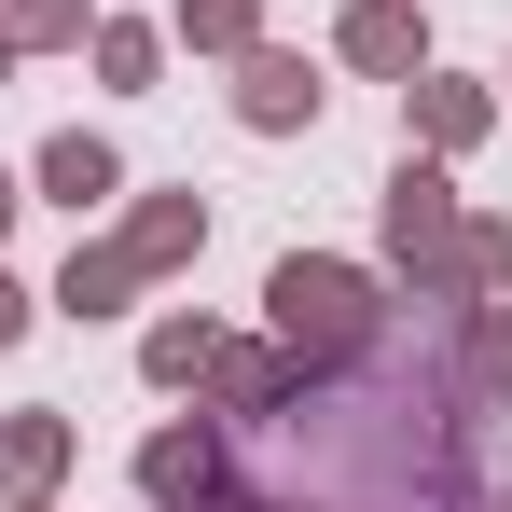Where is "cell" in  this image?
<instances>
[{
	"label": "cell",
	"instance_id": "6da1fadb",
	"mask_svg": "<svg viewBox=\"0 0 512 512\" xmlns=\"http://www.w3.org/2000/svg\"><path fill=\"white\" fill-rule=\"evenodd\" d=\"M388 305H402V291H388L374 263H346V250H277V263H263V333L291 346L305 374L360 360V346L388 333Z\"/></svg>",
	"mask_w": 512,
	"mask_h": 512
},
{
	"label": "cell",
	"instance_id": "7a4b0ae2",
	"mask_svg": "<svg viewBox=\"0 0 512 512\" xmlns=\"http://www.w3.org/2000/svg\"><path fill=\"white\" fill-rule=\"evenodd\" d=\"M457 222H471V208H457V167H443V153H402L388 194H374V277H388L402 305H471V291H457Z\"/></svg>",
	"mask_w": 512,
	"mask_h": 512
},
{
	"label": "cell",
	"instance_id": "3957f363",
	"mask_svg": "<svg viewBox=\"0 0 512 512\" xmlns=\"http://www.w3.org/2000/svg\"><path fill=\"white\" fill-rule=\"evenodd\" d=\"M236 499V429L208 416H167V429H139V512H222Z\"/></svg>",
	"mask_w": 512,
	"mask_h": 512
},
{
	"label": "cell",
	"instance_id": "277c9868",
	"mask_svg": "<svg viewBox=\"0 0 512 512\" xmlns=\"http://www.w3.org/2000/svg\"><path fill=\"white\" fill-rule=\"evenodd\" d=\"M236 125H250V139H305V125H319V111H333V70H319V56H305V42H277V28H263L250 56H236Z\"/></svg>",
	"mask_w": 512,
	"mask_h": 512
},
{
	"label": "cell",
	"instance_id": "5b68a950",
	"mask_svg": "<svg viewBox=\"0 0 512 512\" xmlns=\"http://www.w3.org/2000/svg\"><path fill=\"white\" fill-rule=\"evenodd\" d=\"M485 139H499V84H471V70L429 56L416 84H402V153H443V167H457V153H485Z\"/></svg>",
	"mask_w": 512,
	"mask_h": 512
},
{
	"label": "cell",
	"instance_id": "8992f818",
	"mask_svg": "<svg viewBox=\"0 0 512 512\" xmlns=\"http://www.w3.org/2000/svg\"><path fill=\"white\" fill-rule=\"evenodd\" d=\"M429 56H443V42H429L416 0H346L333 14V70H360V84H416Z\"/></svg>",
	"mask_w": 512,
	"mask_h": 512
},
{
	"label": "cell",
	"instance_id": "52a82bcc",
	"mask_svg": "<svg viewBox=\"0 0 512 512\" xmlns=\"http://www.w3.org/2000/svg\"><path fill=\"white\" fill-rule=\"evenodd\" d=\"M28 194L70 208V222H111V208H125V153H111L97 125H56V139L28 153Z\"/></svg>",
	"mask_w": 512,
	"mask_h": 512
},
{
	"label": "cell",
	"instance_id": "ba28073f",
	"mask_svg": "<svg viewBox=\"0 0 512 512\" xmlns=\"http://www.w3.org/2000/svg\"><path fill=\"white\" fill-rule=\"evenodd\" d=\"M111 250L139 263V277H180V263L208 250V194H194V180H180V194H139V180H125V208H111Z\"/></svg>",
	"mask_w": 512,
	"mask_h": 512
},
{
	"label": "cell",
	"instance_id": "9c48e42d",
	"mask_svg": "<svg viewBox=\"0 0 512 512\" xmlns=\"http://www.w3.org/2000/svg\"><path fill=\"white\" fill-rule=\"evenodd\" d=\"M291 388H305V360H291L277 333H222V360H208V388H194V402H208L222 429H250V416H277Z\"/></svg>",
	"mask_w": 512,
	"mask_h": 512
},
{
	"label": "cell",
	"instance_id": "30bf717a",
	"mask_svg": "<svg viewBox=\"0 0 512 512\" xmlns=\"http://www.w3.org/2000/svg\"><path fill=\"white\" fill-rule=\"evenodd\" d=\"M70 457H84V416H70V402H14V416H0V499H56Z\"/></svg>",
	"mask_w": 512,
	"mask_h": 512
},
{
	"label": "cell",
	"instance_id": "8fae6325",
	"mask_svg": "<svg viewBox=\"0 0 512 512\" xmlns=\"http://www.w3.org/2000/svg\"><path fill=\"white\" fill-rule=\"evenodd\" d=\"M139 291H153V277H139V263L111 250V236H70V263H56V291H42V305H56V319H125V305H139Z\"/></svg>",
	"mask_w": 512,
	"mask_h": 512
},
{
	"label": "cell",
	"instance_id": "7c38bea8",
	"mask_svg": "<svg viewBox=\"0 0 512 512\" xmlns=\"http://www.w3.org/2000/svg\"><path fill=\"white\" fill-rule=\"evenodd\" d=\"M208 360H222V319H208V305H167V319L139 333V388L194 402V388H208Z\"/></svg>",
	"mask_w": 512,
	"mask_h": 512
},
{
	"label": "cell",
	"instance_id": "4fadbf2b",
	"mask_svg": "<svg viewBox=\"0 0 512 512\" xmlns=\"http://www.w3.org/2000/svg\"><path fill=\"white\" fill-rule=\"evenodd\" d=\"M84 70L111 97H153V84H167V14H97V28H84Z\"/></svg>",
	"mask_w": 512,
	"mask_h": 512
},
{
	"label": "cell",
	"instance_id": "5bb4252c",
	"mask_svg": "<svg viewBox=\"0 0 512 512\" xmlns=\"http://www.w3.org/2000/svg\"><path fill=\"white\" fill-rule=\"evenodd\" d=\"M457 388H471L485 416H512V291L499 305H457Z\"/></svg>",
	"mask_w": 512,
	"mask_h": 512
},
{
	"label": "cell",
	"instance_id": "9a60e30c",
	"mask_svg": "<svg viewBox=\"0 0 512 512\" xmlns=\"http://www.w3.org/2000/svg\"><path fill=\"white\" fill-rule=\"evenodd\" d=\"M263 42V0H167V56H208V70H236Z\"/></svg>",
	"mask_w": 512,
	"mask_h": 512
},
{
	"label": "cell",
	"instance_id": "2e32d148",
	"mask_svg": "<svg viewBox=\"0 0 512 512\" xmlns=\"http://www.w3.org/2000/svg\"><path fill=\"white\" fill-rule=\"evenodd\" d=\"M457 291H471V305L512 291V208H471V222H457Z\"/></svg>",
	"mask_w": 512,
	"mask_h": 512
},
{
	"label": "cell",
	"instance_id": "e0dca14e",
	"mask_svg": "<svg viewBox=\"0 0 512 512\" xmlns=\"http://www.w3.org/2000/svg\"><path fill=\"white\" fill-rule=\"evenodd\" d=\"M0 28H14V56H84L97 0H0Z\"/></svg>",
	"mask_w": 512,
	"mask_h": 512
},
{
	"label": "cell",
	"instance_id": "ac0fdd59",
	"mask_svg": "<svg viewBox=\"0 0 512 512\" xmlns=\"http://www.w3.org/2000/svg\"><path fill=\"white\" fill-rule=\"evenodd\" d=\"M42 333V291H28V277H14V263H0V360H14V346Z\"/></svg>",
	"mask_w": 512,
	"mask_h": 512
},
{
	"label": "cell",
	"instance_id": "d6986e66",
	"mask_svg": "<svg viewBox=\"0 0 512 512\" xmlns=\"http://www.w3.org/2000/svg\"><path fill=\"white\" fill-rule=\"evenodd\" d=\"M14 208H28V180H14V167H0V236H14Z\"/></svg>",
	"mask_w": 512,
	"mask_h": 512
},
{
	"label": "cell",
	"instance_id": "ffe728a7",
	"mask_svg": "<svg viewBox=\"0 0 512 512\" xmlns=\"http://www.w3.org/2000/svg\"><path fill=\"white\" fill-rule=\"evenodd\" d=\"M14 70H28V56H14V28H0V84H14Z\"/></svg>",
	"mask_w": 512,
	"mask_h": 512
},
{
	"label": "cell",
	"instance_id": "44dd1931",
	"mask_svg": "<svg viewBox=\"0 0 512 512\" xmlns=\"http://www.w3.org/2000/svg\"><path fill=\"white\" fill-rule=\"evenodd\" d=\"M0 512H56V499H0Z\"/></svg>",
	"mask_w": 512,
	"mask_h": 512
},
{
	"label": "cell",
	"instance_id": "7402d4cb",
	"mask_svg": "<svg viewBox=\"0 0 512 512\" xmlns=\"http://www.w3.org/2000/svg\"><path fill=\"white\" fill-rule=\"evenodd\" d=\"M499 111H512V56H499Z\"/></svg>",
	"mask_w": 512,
	"mask_h": 512
}]
</instances>
